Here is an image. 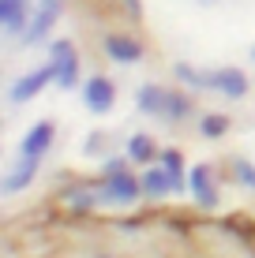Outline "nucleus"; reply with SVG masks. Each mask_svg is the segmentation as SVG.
Returning <instances> with one entry per match:
<instances>
[{
  "label": "nucleus",
  "instance_id": "4be33fe9",
  "mask_svg": "<svg viewBox=\"0 0 255 258\" xmlns=\"http://www.w3.org/2000/svg\"><path fill=\"white\" fill-rule=\"evenodd\" d=\"M251 64H255V45H251Z\"/></svg>",
  "mask_w": 255,
  "mask_h": 258
},
{
  "label": "nucleus",
  "instance_id": "6ab92c4d",
  "mask_svg": "<svg viewBox=\"0 0 255 258\" xmlns=\"http://www.w3.org/2000/svg\"><path fill=\"white\" fill-rule=\"evenodd\" d=\"M233 172H236V180H240L244 187L255 195V165H251V161H244V157H233Z\"/></svg>",
  "mask_w": 255,
  "mask_h": 258
},
{
  "label": "nucleus",
  "instance_id": "6e6552de",
  "mask_svg": "<svg viewBox=\"0 0 255 258\" xmlns=\"http://www.w3.org/2000/svg\"><path fill=\"white\" fill-rule=\"evenodd\" d=\"M210 90H218L229 101H240L248 94V75L240 68H218V71H210Z\"/></svg>",
  "mask_w": 255,
  "mask_h": 258
},
{
  "label": "nucleus",
  "instance_id": "2eb2a0df",
  "mask_svg": "<svg viewBox=\"0 0 255 258\" xmlns=\"http://www.w3.org/2000/svg\"><path fill=\"white\" fill-rule=\"evenodd\" d=\"M53 68H57V86H60V90L79 86V56H75V49L64 52V56H57V60H53Z\"/></svg>",
  "mask_w": 255,
  "mask_h": 258
},
{
  "label": "nucleus",
  "instance_id": "aec40b11",
  "mask_svg": "<svg viewBox=\"0 0 255 258\" xmlns=\"http://www.w3.org/2000/svg\"><path fill=\"white\" fill-rule=\"evenodd\" d=\"M128 161H131V157H109V161L101 165V172H105V176H117V172H128Z\"/></svg>",
  "mask_w": 255,
  "mask_h": 258
},
{
  "label": "nucleus",
  "instance_id": "7ed1b4c3",
  "mask_svg": "<svg viewBox=\"0 0 255 258\" xmlns=\"http://www.w3.org/2000/svg\"><path fill=\"white\" fill-rule=\"evenodd\" d=\"M49 83H57V68H53V60L49 64H38L34 71H26V75L19 79V83L12 86V105H23V101H34L41 90H45Z\"/></svg>",
  "mask_w": 255,
  "mask_h": 258
},
{
  "label": "nucleus",
  "instance_id": "f257e3e1",
  "mask_svg": "<svg viewBox=\"0 0 255 258\" xmlns=\"http://www.w3.org/2000/svg\"><path fill=\"white\" fill-rule=\"evenodd\" d=\"M98 187H101V202H109V206H135V202L143 199V180L131 176V172L105 176Z\"/></svg>",
  "mask_w": 255,
  "mask_h": 258
},
{
  "label": "nucleus",
  "instance_id": "0eeeda50",
  "mask_svg": "<svg viewBox=\"0 0 255 258\" xmlns=\"http://www.w3.org/2000/svg\"><path fill=\"white\" fill-rule=\"evenodd\" d=\"M53 139H57V127H53V120H38V123H34V127L23 135L19 157H34V161H41V157L49 154Z\"/></svg>",
  "mask_w": 255,
  "mask_h": 258
},
{
  "label": "nucleus",
  "instance_id": "ddd939ff",
  "mask_svg": "<svg viewBox=\"0 0 255 258\" xmlns=\"http://www.w3.org/2000/svg\"><path fill=\"white\" fill-rule=\"evenodd\" d=\"M191 94H184V90H165V112H162V120H169V123H180V120H188L191 116Z\"/></svg>",
  "mask_w": 255,
  "mask_h": 258
},
{
  "label": "nucleus",
  "instance_id": "dca6fc26",
  "mask_svg": "<svg viewBox=\"0 0 255 258\" xmlns=\"http://www.w3.org/2000/svg\"><path fill=\"white\" fill-rule=\"evenodd\" d=\"M173 75H177L180 86H188V90H210V71H199L195 64H173Z\"/></svg>",
  "mask_w": 255,
  "mask_h": 258
},
{
  "label": "nucleus",
  "instance_id": "9d476101",
  "mask_svg": "<svg viewBox=\"0 0 255 258\" xmlns=\"http://www.w3.org/2000/svg\"><path fill=\"white\" fill-rule=\"evenodd\" d=\"M34 176H38V161H34V157H19V165L12 168V172L4 176V195H19V191H26L34 183Z\"/></svg>",
  "mask_w": 255,
  "mask_h": 258
},
{
  "label": "nucleus",
  "instance_id": "9b49d317",
  "mask_svg": "<svg viewBox=\"0 0 255 258\" xmlns=\"http://www.w3.org/2000/svg\"><path fill=\"white\" fill-rule=\"evenodd\" d=\"M124 154H128L135 165H143V168H146V165H154V161H158V154H162V150H158V142L146 135V131H139V135H131V139H128V150H124Z\"/></svg>",
  "mask_w": 255,
  "mask_h": 258
},
{
  "label": "nucleus",
  "instance_id": "4468645a",
  "mask_svg": "<svg viewBox=\"0 0 255 258\" xmlns=\"http://www.w3.org/2000/svg\"><path fill=\"white\" fill-rule=\"evenodd\" d=\"M135 105H139V112H150V116L162 120V112H165V90H162V86H154V83L139 86Z\"/></svg>",
  "mask_w": 255,
  "mask_h": 258
},
{
  "label": "nucleus",
  "instance_id": "39448f33",
  "mask_svg": "<svg viewBox=\"0 0 255 258\" xmlns=\"http://www.w3.org/2000/svg\"><path fill=\"white\" fill-rule=\"evenodd\" d=\"M105 56L113 60V64H139L143 60V41L131 38V34H105Z\"/></svg>",
  "mask_w": 255,
  "mask_h": 258
},
{
  "label": "nucleus",
  "instance_id": "f3484780",
  "mask_svg": "<svg viewBox=\"0 0 255 258\" xmlns=\"http://www.w3.org/2000/svg\"><path fill=\"white\" fill-rule=\"evenodd\" d=\"M158 165H162V168H165V172H169V176H173V180H188V172H191V168H188V165H184V154H180V150H177V146H169V150H162V154H158Z\"/></svg>",
  "mask_w": 255,
  "mask_h": 258
},
{
  "label": "nucleus",
  "instance_id": "a211bd4d",
  "mask_svg": "<svg viewBox=\"0 0 255 258\" xmlns=\"http://www.w3.org/2000/svg\"><path fill=\"white\" fill-rule=\"evenodd\" d=\"M225 131H229V116H222V112H207L203 123H199V135L203 139H222Z\"/></svg>",
  "mask_w": 255,
  "mask_h": 258
},
{
  "label": "nucleus",
  "instance_id": "412c9836",
  "mask_svg": "<svg viewBox=\"0 0 255 258\" xmlns=\"http://www.w3.org/2000/svg\"><path fill=\"white\" fill-rule=\"evenodd\" d=\"M124 12L131 15V19H139V15H143V8H139V0H124Z\"/></svg>",
  "mask_w": 255,
  "mask_h": 258
},
{
  "label": "nucleus",
  "instance_id": "423d86ee",
  "mask_svg": "<svg viewBox=\"0 0 255 258\" xmlns=\"http://www.w3.org/2000/svg\"><path fill=\"white\" fill-rule=\"evenodd\" d=\"M188 191H191V199H195L199 210H214L218 206V187H214V172H210V165H195L188 172Z\"/></svg>",
  "mask_w": 255,
  "mask_h": 258
},
{
  "label": "nucleus",
  "instance_id": "1a4fd4ad",
  "mask_svg": "<svg viewBox=\"0 0 255 258\" xmlns=\"http://www.w3.org/2000/svg\"><path fill=\"white\" fill-rule=\"evenodd\" d=\"M139 180H143V199H165V195H173V176L165 172L162 165H146L143 168V176H139Z\"/></svg>",
  "mask_w": 255,
  "mask_h": 258
},
{
  "label": "nucleus",
  "instance_id": "f8f14e48",
  "mask_svg": "<svg viewBox=\"0 0 255 258\" xmlns=\"http://www.w3.org/2000/svg\"><path fill=\"white\" fill-rule=\"evenodd\" d=\"M26 12H30L26 0H0V26L8 34H19L26 26Z\"/></svg>",
  "mask_w": 255,
  "mask_h": 258
},
{
  "label": "nucleus",
  "instance_id": "f03ea898",
  "mask_svg": "<svg viewBox=\"0 0 255 258\" xmlns=\"http://www.w3.org/2000/svg\"><path fill=\"white\" fill-rule=\"evenodd\" d=\"M60 15H64V0H38L30 23H26V30H23V41H30V45L45 41V34L60 23Z\"/></svg>",
  "mask_w": 255,
  "mask_h": 258
},
{
  "label": "nucleus",
  "instance_id": "20e7f679",
  "mask_svg": "<svg viewBox=\"0 0 255 258\" xmlns=\"http://www.w3.org/2000/svg\"><path fill=\"white\" fill-rule=\"evenodd\" d=\"M83 105L94 112V116H105V112L117 105V86H113V79L105 75H90L83 83Z\"/></svg>",
  "mask_w": 255,
  "mask_h": 258
}]
</instances>
